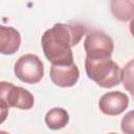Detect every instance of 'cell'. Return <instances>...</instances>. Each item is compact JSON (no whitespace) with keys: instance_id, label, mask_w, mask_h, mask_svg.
<instances>
[{"instance_id":"6da1fadb","label":"cell","mask_w":134,"mask_h":134,"mask_svg":"<svg viewBox=\"0 0 134 134\" xmlns=\"http://www.w3.org/2000/svg\"><path fill=\"white\" fill-rule=\"evenodd\" d=\"M86 28L77 23H57L44 31L41 45L46 59L52 65H69L73 63L71 47L75 46Z\"/></svg>"},{"instance_id":"7a4b0ae2","label":"cell","mask_w":134,"mask_h":134,"mask_svg":"<svg viewBox=\"0 0 134 134\" xmlns=\"http://www.w3.org/2000/svg\"><path fill=\"white\" fill-rule=\"evenodd\" d=\"M87 76L103 88H112L120 83V68L110 59L92 60L86 57Z\"/></svg>"},{"instance_id":"3957f363","label":"cell","mask_w":134,"mask_h":134,"mask_svg":"<svg viewBox=\"0 0 134 134\" xmlns=\"http://www.w3.org/2000/svg\"><path fill=\"white\" fill-rule=\"evenodd\" d=\"M14 71L21 82L26 84H37L44 75V66L38 55L26 53L17 60Z\"/></svg>"},{"instance_id":"277c9868","label":"cell","mask_w":134,"mask_h":134,"mask_svg":"<svg viewBox=\"0 0 134 134\" xmlns=\"http://www.w3.org/2000/svg\"><path fill=\"white\" fill-rule=\"evenodd\" d=\"M84 49L86 51V57L89 59H110L113 53L114 43L112 38L105 32L93 30L86 35Z\"/></svg>"},{"instance_id":"5b68a950","label":"cell","mask_w":134,"mask_h":134,"mask_svg":"<svg viewBox=\"0 0 134 134\" xmlns=\"http://www.w3.org/2000/svg\"><path fill=\"white\" fill-rule=\"evenodd\" d=\"M129 106V97L126 93L120 91H111L105 93L99 102V110L110 116H115L122 113Z\"/></svg>"},{"instance_id":"8992f818","label":"cell","mask_w":134,"mask_h":134,"mask_svg":"<svg viewBox=\"0 0 134 134\" xmlns=\"http://www.w3.org/2000/svg\"><path fill=\"white\" fill-rule=\"evenodd\" d=\"M49 75L54 85L67 88L76 84L80 77V70L74 63L69 65H51Z\"/></svg>"},{"instance_id":"52a82bcc","label":"cell","mask_w":134,"mask_h":134,"mask_svg":"<svg viewBox=\"0 0 134 134\" xmlns=\"http://www.w3.org/2000/svg\"><path fill=\"white\" fill-rule=\"evenodd\" d=\"M21 45L20 32L10 26L0 25V53L14 54Z\"/></svg>"},{"instance_id":"ba28073f","label":"cell","mask_w":134,"mask_h":134,"mask_svg":"<svg viewBox=\"0 0 134 134\" xmlns=\"http://www.w3.org/2000/svg\"><path fill=\"white\" fill-rule=\"evenodd\" d=\"M34 95L26 89L13 85L7 94L8 108L14 107L21 110H29L34 107Z\"/></svg>"},{"instance_id":"9c48e42d","label":"cell","mask_w":134,"mask_h":134,"mask_svg":"<svg viewBox=\"0 0 134 134\" xmlns=\"http://www.w3.org/2000/svg\"><path fill=\"white\" fill-rule=\"evenodd\" d=\"M111 12L119 21H129L134 16L133 0H111Z\"/></svg>"},{"instance_id":"30bf717a","label":"cell","mask_w":134,"mask_h":134,"mask_svg":"<svg viewBox=\"0 0 134 134\" xmlns=\"http://www.w3.org/2000/svg\"><path fill=\"white\" fill-rule=\"evenodd\" d=\"M69 121V114L63 108L50 109L45 115V122L51 130H59L67 126Z\"/></svg>"},{"instance_id":"8fae6325","label":"cell","mask_w":134,"mask_h":134,"mask_svg":"<svg viewBox=\"0 0 134 134\" xmlns=\"http://www.w3.org/2000/svg\"><path fill=\"white\" fill-rule=\"evenodd\" d=\"M120 81L124 87L133 94V61H130L122 70H120Z\"/></svg>"},{"instance_id":"7c38bea8","label":"cell","mask_w":134,"mask_h":134,"mask_svg":"<svg viewBox=\"0 0 134 134\" xmlns=\"http://www.w3.org/2000/svg\"><path fill=\"white\" fill-rule=\"evenodd\" d=\"M13 85L14 84H12L9 82H5V81L0 82V106L8 108V106H7V94H8V91L12 88Z\"/></svg>"},{"instance_id":"4fadbf2b","label":"cell","mask_w":134,"mask_h":134,"mask_svg":"<svg viewBox=\"0 0 134 134\" xmlns=\"http://www.w3.org/2000/svg\"><path fill=\"white\" fill-rule=\"evenodd\" d=\"M121 130L125 133L131 134L133 132V111L126 114L121 120Z\"/></svg>"},{"instance_id":"5bb4252c","label":"cell","mask_w":134,"mask_h":134,"mask_svg":"<svg viewBox=\"0 0 134 134\" xmlns=\"http://www.w3.org/2000/svg\"><path fill=\"white\" fill-rule=\"evenodd\" d=\"M7 115H8V108H5L3 106H0V125L5 121Z\"/></svg>"}]
</instances>
